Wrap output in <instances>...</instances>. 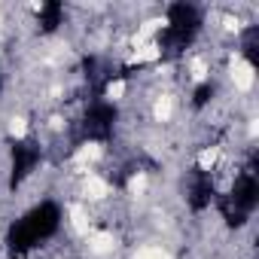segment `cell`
Instances as JSON below:
<instances>
[{
	"label": "cell",
	"instance_id": "cell-1",
	"mask_svg": "<svg viewBox=\"0 0 259 259\" xmlns=\"http://www.w3.org/2000/svg\"><path fill=\"white\" fill-rule=\"evenodd\" d=\"M58 226H61V207L55 201H40L10 226L7 247H10V253L25 256V253L37 250L43 241H49L58 232Z\"/></svg>",
	"mask_w": 259,
	"mask_h": 259
},
{
	"label": "cell",
	"instance_id": "cell-2",
	"mask_svg": "<svg viewBox=\"0 0 259 259\" xmlns=\"http://www.w3.org/2000/svg\"><path fill=\"white\" fill-rule=\"evenodd\" d=\"M201 31V13L192 4H171L168 7V25L159 34V49L165 58H177L183 55L192 40Z\"/></svg>",
	"mask_w": 259,
	"mask_h": 259
},
{
	"label": "cell",
	"instance_id": "cell-3",
	"mask_svg": "<svg viewBox=\"0 0 259 259\" xmlns=\"http://www.w3.org/2000/svg\"><path fill=\"white\" fill-rule=\"evenodd\" d=\"M256 204H259V180H256L253 171H244V174L232 183L229 195L220 201V210H223L226 226H229V229H241V226L250 220V213L256 210Z\"/></svg>",
	"mask_w": 259,
	"mask_h": 259
},
{
	"label": "cell",
	"instance_id": "cell-4",
	"mask_svg": "<svg viewBox=\"0 0 259 259\" xmlns=\"http://www.w3.org/2000/svg\"><path fill=\"white\" fill-rule=\"evenodd\" d=\"M116 119H119V110L107 101H95L89 110H85V119H82V132L89 141H110L113 132H116Z\"/></svg>",
	"mask_w": 259,
	"mask_h": 259
},
{
	"label": "cell",
	"instance_id": "cell-5",
	"mask_svg": "<svg viewBox=\"0 0 259 259\" xmlns=\"http://www.w3.org/2000/svg\"><path fill=\"white\" fill-rule=\"evenodd\" d=\"M40 159H43V153L34 141H16L13 144V162H10V189H19L34 174Z\"/></svg>",
	"mask_w": 259,
	"mask_h": 259
},
{
	"label": "cell",
	"instance_id": "cell-6",
	"mask_svg": "<svg viewBox=\"0 0 259 259\" xmlns=\"http://www.w3.org/2000/svg\"><path fill=\"white\" fill-rule=\"evenodd\" d=\"M186 201H189V207L195 213L207 210L217 201V189H213V180H210L207 171H201V168L192 171V180H189V189H186Z\"/></svg>",
	"mask_w": 259,
	"mask_h": 259
},
{
	"label": "cell",
	"instance_id": "cell-7",
	"mask_svg": "<svg viewBox=\"0 0 259 259\" xmlns=\"http://www.w3.org/2000/svg\"><path fill=\"white\" fill-rule=\"evenodd\" d=\"M37 25H40L43 34L58 31L64 25V7L58 4V0H46V4L40 7V13H37Z\"/></svg>",
	"mask_w": 259,
	"mask_h": 259
},
{
	"label": "cell",
	"instance_id": "cell-8",
	"mask_svg": "<svg viewBox=\"0 0 259 259\" xmlns=\"http://www.w3.org/2000/svg\"><path fill=\"white\" fill-rule=\"evenodd\" d=\"M213 95H217L213 82H201V85H195V92H192V107H195V110L207 107V104L213 101Z\"/></svg>",
	"mask_w": 259,
	"mask_h": 259
},
{
	"label": "cell",
	"instance_id": "cell-9",
	"mask_svg": "<svg viewBox=\"0 0 259 259\" xmlns=\"http://www.w3.org/2000/svg\"><path fill=\"white\" fill-rule=\"evenodd\" d=\"M0 89H4V79H0Z\"/></svg>",
	"mask_w": 259,
	"mask_h": 259
}]
</instances>
